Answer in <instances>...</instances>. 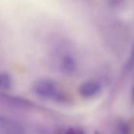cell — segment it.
Here are the masks:
<instances>
[{"instance_id":"cell-1","label":"cell","mask_w":134,"mask_h":134,"mask_svg":"<svg viewBox=\"0 0 134 134\" xmlns=\"http://www.w3.org/2000/svg\"><path fill=\"white\" fill-rule=\"evenodd\" d=\"M33 92L40 97L52 99L56 102H64L65 95L58 88V85L51 80H42L33 85Z\"/></svg>"},{"instance_id":"cell-2","label":"cell","mask_w":134,"mask_h":134,"mask_svg":"<svg viewBox=\"0 0 134 134\" xmlns=\"http://www.w3.org/2000/svg\"><path fill=\"white\" fill-rule=\"evenodd\" d=\"M0 126L4 134H24V129L16 121L6 117H0Z\"/></svg>"},{"instance_id":"cell-3","label":"cell","mask_w":134,"mask_h":134,"mask_svg":"<svg viewBox=\"0 0 134 134\" xmlns=\"http://www.w3.org/2000/svg\"><path fill=\"white\" fill-rule=\"evenodd\" d=\"M100 90L99 84L96 81H88L85 82L79 88V92L84 98H92L96 96Z\"/></svg>"},{"instance_id":"cell-4","label":"cell","mask_w":134,"mask_h":134,"mask_svg":"<svg viewBox=\"0 0 134 134\" xmlns=\"http://www.w3.org/2000/svg\"><path fill=\"white\" fill-rule=\"evenodd\" d=\"M60 67L62 71L67 74V75H71L75 72L76 70V62L70 55H65L62 58L60 64Z\"/></svg>"},{"instance_id":"cell-5","label":"cell","mask_w":134,"mask_h":134,"mask_svg":"<svg viewBox=\"0 0 134 134\" xmlns=\"http://www.w3.org/2000/svg\"><path fill=\"white\" fill-rule=\"evenodd\" d=\"M11 81L8 75L7 74H0V88H7L10 86Z\"/></svg>"},{"instance_id":"cell-6","label":"cell","mask_w":134,"mask_h":134,"mask_svg":"<svg viewBox=\"0 0 134 134\" xmlns=\"http://www.w3.org/2000/svg\"><path fill=\"white\" fill-rule=\"evenodd\" d=\"M133 67H134V44L132 46V51H131V54L129 55V59L125 64V70H131Z\"/></svg>"},{"instance_id":"cell-7","label":"cell","mask_w":134,"mask_h":134,"mask_svg":"<svg viewBox=\"0 0 134 134\" xmlns=\"http://www.w3.org/2000/svg\"><path fill=\"white\" fill-rule=\"evenodd\" d=\"M66 134H84V132L80 130V129H70Z\"/></svg>"},{"instance_id":"cell-8","label":"cell","mask_w":134,"mask_h":134,"mask_svg":"<svg viewBox=\"0 0 134 134\" xmlns=\"http://www.w3.org/2000/svg\"><path fill=\"white\" fill-rule=\"evenodd\" d=\"M132 96H133V99H134V88H133V91H132Z\"/></svg>"},{"instance_id":"cell-9","label":"cell","mask_w":134,"mask_h":134,"mask_svg":"<svg viewBox=\"0 0 134 134\" xmlns=\"http://www.w3.org/2000/svg\"><path fill=\"white\" fill-rule=\"evenodd\" d=\"M95 134H99V132H96V133H95Z\"/></svg>"}]
</instances>
